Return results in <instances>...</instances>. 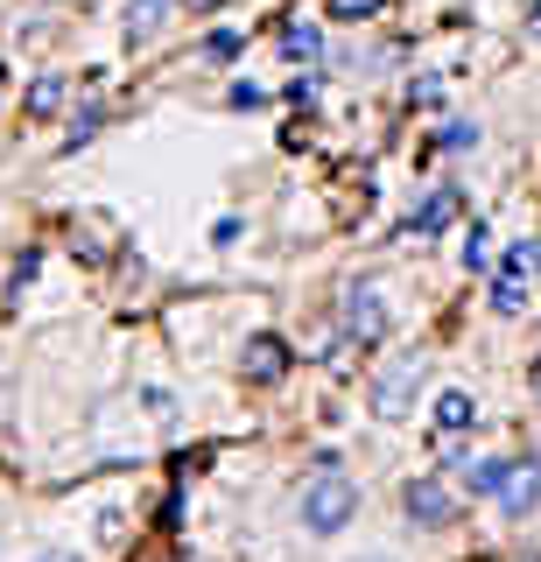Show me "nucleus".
<instances>
[{
  "instance_id": "1a4fd4ad",
  "label": "nucleus",
  "mask_w": 541,
  "mask_h": 562,
  "mask_svg": "<svg viewBox=\"0 0 541 562\" xmlns=\"http://www.w3.org/2000/svg\"><path fill=\"white\" fill-rule=\"evenodd\" d=\"M471 422H478L471 394H464V386H443V394H436V429H443V436H458V429H471Z\"/></svg>"
},
{
  "instance_id": "6ab92c4d",
  "label": "nucleus",
  "mask_w": 541,
  "mask_h": 562,
  "mask_svg": "<svg viewBox=\"0 0 541 562\" xmlns=\"http://www.w3.org/2000/svg\"><path fill=\"white\" fill-rule=\"evenodd\" d=\"M534 268V246H506L499 254V274H528Z\"/></svg>"
},
{
  "instance_id": "0eeeda50",
  "label": "nucleus",
  "mask_w": 541,
  "mask_h": 562,
  "mask_svg": "<svg viewBox=\"0 0 541 562\" xmlns=\"http://www.w3.org/2000/svg\"><path fill=\"white\" fill-rule=\"evenodd\" d=\"M169 8L177 0H127V14H120V29H127V43H155L169 22Z\"/></svg>"
},
{
  "instance_id": "b1692460",
  "label": "nucleus",
  "mask_w": 541,
  "mask_h": 562,
  "mask_svg": "<svg viewBox=\"0 0 541 562\" xmlns=\"http://www.w3.org/2000/svg\"><path fill=\"white\" fill-rule=\"evenodd\" d=\"M534 401H541V366H534Z\"/></svg>"
},
{
  "instance_id": "6e6552de",
  "label": "nucleus",
  "mask_w": 541,
  "mask_h": 562,
  "mask_svg": "<svg viewBox=\"0 0 541 562\" xmlns=\"http://www.w3.org/2000/svg\"><path fill=\"white\" fill-rule=\"evenodd\" d=\"M247 373L253 380H282L289 373V345L282 338H247Z\"/></svg>"
},
{
  "instance_id": "9d476101",
  "label": "nucleus",
  "mask_w": 541,
  "mask_h": 562,
  "mask_svg": "<svg viewBox=\"0 0 541 562\" xmlns=\"http://www.w3.org/2000/svg\"><path fill=\"white\" fill-rule=\"evenodd\" d=\"M450 218H458V190H436V198H422V211H415L408 233H415V239H429V233H443Z\"/></svg>"
},
{
  "instance_id": "5701e85b",
  "label": "nucleus",
  "mask_w": 541,
  "mask_h": 562,
  "mask_svg": "<svg viewBox=\"0 0 541 562\" xmlns=\"http://www.w3.org/2000/svg\"><path fill=\"white\" fill-rule=\"evenodd\" d=\"M43 562H78V555H43Z\"/></svg>"
},
{
  "instance_id": "dca6fc26",
  "label": "nucleus",
  "mask_w": 541,
  "mask_h": 562,
  "mask_svg": "<svg viewBox=\"0 0 541 562\" xmlns=\"http://www.w3.org/2000/svg\"><path fill=\"white\" fill-rule=\"evenodd\" d=\"M225 105H233V113H260V105H268V92H260V85H247V78H239L233 92H225Z\"/></svg>"
},
{
  "instance_id": "bb28decb",
  "label": "nucleus",
  "mask_w": 541,
  "mask_h": 562,
  "mask_svg": "<svg viewBox=\"0 0 541 562\" xmlns=\"http://www.w3.org/2000/svg\"><path fill=\"white\" fill-rule=\"evenodd\" d=\"M0 92H8V70H0Z\"/></svg>"
},
{
  "instance_id": "a878e982",
  "label": "nucleus",
  "mask_w": 541,
  "mask_h": 562,
  "mask_svg": "<svg viewBox=\"0 0 541 562\" xmlns=\"http://www.w3.org/2000/svg\"><path fill=\"white\" fill-rule=\"evenodd\" d=\"M534 274H541V246H534Z\"/></svg>"
},
{
  "instance_id": "f3484780",
  "label": "nucleus",
  "mask_w": 541,
  "mask_h": 562,
  "mask_svg": "<svg viewBox=\"0 0 541 562\" xmlns=\"http://www.w3.org/2000/svg\"><path fill=\"white\" fill-rule=\"evenodd\" d=\"M443 148H450V155L478 148V127H471V120H450V127H443Z\"/></svg>"
},
{
  "instance_id": "7ed1b4c3",
  "label": "nucleus",
  "mask_w": 541,
  "mask_h": 562,
  "mask_svg": "<svg viewBox=\"0 0 541 562\" xmlns=\"http://www.w3.org/2000/svg\"><path fill=\"white\" fill-rule=\"evenodd\" d=\"M71 254L92 260V268H106V260L120 254V225L99 218V211H78V218H71Z\"/></svg>"
},
{
  "instance_id": "cd10ccee",
  "label": "nucleus",
  "mask_w": 541,
  "mask_h": 562,
  "mask_svg": "<svg viewBox=\"0 0 541 562\" xmlns=\"http://www.w3.org/2000/svg\"><path fill=\"white\" fill-rule=\"evenodd\" d=\"M520 562H541V555H520Z\"/></svg>"
},
{
  "instance_id": "a211bd4d",
  "label": "nucleus",
  "mask_w": 541,
  "mask_h": 562,
  "mask_svg": "<svg viewBox=\"0 0 541 562\" xmlns=\"http://www.w3.org/2000/svg\"><path fill=\"white\" fill-rule=\"evenodd\" d=\"M204 57H212V64H233V57H239V35H233V29H218L212 43H204Z\"/></svg>"
},
{
  "instance_id": "4be33fe9",
  "label": "nucleus",
  "mask_w": 541,
  "mask_h": 562,
  "mask_svg": "<svg viewBox=\"0 0 541 562\" xmlns=\"http://www.w3.org/2000/svg\"><path fill=\"white\" fill-rule=\"evenodd\" d=\"M528 29H534V35H541V0H528Z\"/></svg>"
},
{
  "instance_id": "423d86ee",
  "label": "nucleus",
  "mask_w": 541,
  "mask_h": 562,
  "mask_svg": "<svg viewBox=\"0 0 541 562\" xmlns=\"http://www.w3.org/2000/svg\"><path fill=\"white\" fill-rule=\"evenodd\" d=\"M499 506H506V514H534V506H541V471L534 464H514V471H506V485H499Z\"/></svg>"
},
{
  "instance_id": "20e7f679",
  "label": "nucleus",
  "mask_w": 541,
  "mask_h": 562,
  "mask_svg": "<svg viewBox=\"0 0 541 562\" xmlns=\"http://www.w3.org/2000/svg\"><path fill=\"white\" fill-rule=\"evenodd\" d=\"M401 506H408V520H415V527H450V520H458V499H450V485H443V479H415Z\"/></svg>"
},
{
  "instance_id": "ddd939ff",
  "label": "nucleus",
  "mask_w": 541,
  "mask_h": 562,
  "mask_svg": "<svg viewBox=\"0 0 541 562\" xmlns=\"http://www.w3.org/2000/svg\"><path fill=\"white\" fill-rule=\"evenodd\" d=\"M493 310L499 316H520V310H528V274H499L493 281Z\"/></svg>"
},
{
  "instance_id": "c85d7f7f",
  "label": "nucleus",
  "mask_w": 541,
  "mask_h": 562,
  "mask_svg": "<svg viewBox=\"0 0 541 562\" xmlns=\"http://www.w3.org/2000/svg\"><path fill=\"white\" fill-rule=\"evenodd\" d=\"M373 562H380V555H373Z\"/></svg>"
},
{
  "instance_id": "f257e3e1",
  "label": "nucleus",
  "mask_w": 541,
  "mask_h": 562,
  "mask_svg": "<svg viewBox=\"0 0 541 562\" xmlns=\"http://www.w3.org/2000/svg\"><path fill=\"white\" fill-rule=\"evenodd\" d=\"M422 380H429V359H422V351H394V359L373 373V386H365V401H373L380 422H408L415 401H422Z\"/></svg>"
},
{
  "instance_id": "39448f33",
  "label": "nucleus",
  "mask_w": 541,
  "mask_h": 562,
  "mask_svg": "<svg viewBox=\"0 0 541 562\" xmlns=\"http://www.w3.org/2000/svg\"><path fill=\"white\" fill-rule=\"evenodd\" d=\"M380 330H387V303H380V289H345V338H359V345H373Z\"/></svg>"
},
{
  "instance_id": "aec40b11",
  "label": "nucleus",
  "mask_w": 541,
  "mask_h": 562,
  "mask_svg": "<svg viewBox=\"0 0 541 562\" xmlns=\"http://www.w3.org/2000/svg\"><path fill=\"white\" fill-rule=\"evenodd\" d=\"M464 268H471V274H485V225H471V239H464Z\"/></svg>"
},
{
  "instance_id": "393cba45",
  "label": "nucleus",
  "mask_w": 541,
  "mask_h": 562,
  "mask_svg": "<svg viewBox=\"0 0 541 562\" xmlns=\"http://www.w3.org/2000/svg\"><path fill=\"white\" fill-rule=\"evenodd\" d=\"M190 8H218V0H190Z\"/></svg>"
},
{
  "instance_id": "2eb2a0df",
  "label": "nucleus",
  "mask_w": 541,
  "mask_h": 562,
  "mask_svg": "<svg viewBox=\"0 0 541 562\" xmlns=\"http://www.w3.org/2000/svg\"><path fill=\"white\" fill-rule=\"evenodd\" d=\"M506 471H514L506 457H493V464H471V492H499V485H506Z\"/></svg>"
},
{
  "instance_id": "9b49d317",
  "label": "nucleus",
  "mask_w": 541,
  "mask_h": 562,
  "mask_svg": "<svg viewBox=\"0 0 541 562\" xmlns=\"http://www.w3.org/2000/svg\"><path fill=\"white\" fill-rule=\"evenodd\" d=\"M64 92H71L64 78H36V85H29V113H36V120H57L64 113Z\"/></svg>"
},
{
  "instance_id": "4468645a",
  "label": "nucleus",
  "mask_w": 541,
  "mask_h": 562,
  "mask_svg": "<svg viewBox=\"0 0 541 562\" xmlns=\"http://www.w3.org/2000/svg\"><path fill=\"white\" fill-rule=\"evenodd\" d=\"M387 0H330V22H373Z\"/></svg>"
},
{
  "instance_id": "f03ea898",
  "label": "nucleus",
  "mask_w": 541,
  "mask_h": 562,
  "mask_svg": "<svg viewBox=\"0 0 541 562\" xmlns=\"http://www.w3.org/2000/svg\"><path fill=\"white\" fill-rule=\"evenodd\" d=\"M352 514H359V485H352V479L317 471V479L303 485V527H309V535H338Z\"/></svg>"
},
{
  "instance_id": "412c9836",
  "label": "nucleus",
  "mask_w": 541,
  "mask_h": 562,
  "mask_svg": "<svg viewBox=\"0 0 541 562\" xmlns=\"http://www.w3.org/2000/svg\"><path fill=\"white\" fill-rule=\"evenodd\" d=\"M408 99H415V105H443V78H415Z\"/></svg>"
},
{
  "instance_id": "f8f14e48",
  "label": "nucleus",
  "mask_w": 541,
  "mask_h": 562,
  "mask_svg": "<svg viewBox=\"0 0 541 562\" xmlns=\"http://www.w3.org/2000/svg\"><path fill=\"white\" fill-rule=\"evenodd\" d=\"M317 49H324V35L309 29V22H289V29H282V57H295V64H317Z\"/></svg>"
}]
</instances>
